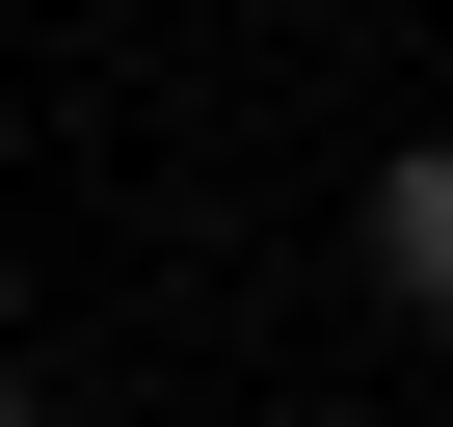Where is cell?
Returning a JSON list of instances; mask_svg holds the SVG:
<instances>
[{
  "label": "cell",
  "instance_id": "obj_1",
  "mask_svg": "<svg viewBox=\"0 0 453 427\" xmlns=\"http://www.w3.org/2000/svg\"><path fill=\"white\" fill-rule=\"evenodd\" d=\"M347 268H373V321H426V347H453V134H400V160H373Z\"/></svg>",
  "mask_w": 453,
  "mask_h": 427
},
{
  "label": "cell",
  "instance_id": "obj_3",
  "mask_svg": "<svg viewBox=\"0 0 453 427\" xmlns=\"http://www.w3.org/2000/svg\"><path fill=\"white\" fill-rule=\"evenodd\" d=\"M294 427H373V400H294Z\"/></svg>",
  "mask_w": 453,
  "mask_h": 427
},
{
  "label": "cell",
  "instance_id": "obj_2",
  "mask_svg": "<svg viewBox=\"0 0 453 427\" xmlns=\"http://www.w3.org/2000/svg\"><path fill=\"white\" fill-rule=\"evenodd\" d=\"M0 427H54V400H27V374H0Z\"/></svg>",
  "mask_w": 453,
  "mask_h": 427
}]
</instances>
